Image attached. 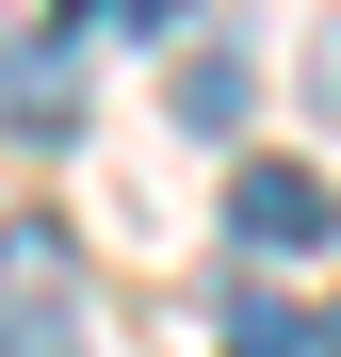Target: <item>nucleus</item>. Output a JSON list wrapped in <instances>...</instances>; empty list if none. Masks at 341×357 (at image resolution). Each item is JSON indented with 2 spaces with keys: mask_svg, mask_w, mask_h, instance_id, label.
Wrapping results in <instances>:
<instances>
[{
  "mask_svg": "<svg viewBox=\"0 0 341 357\" xmlns=\"http://www.w3.org/2000/svg\"><path fill=\"white\" fill-rule=\"evenodd\" d=\"M0 357H82V244L66 227H0Z\"/></svg>",
  "mask_w": 341,
  "mask_h": 357,
  "instance_id": "1",
  "label": "nucleus"
},
{
  "mask_svg": "<svg viewBox=\"0 0 341 357\" xmlns=\"http://www.w3.org/2000/svg\"><path fill=\"white\" fill-rule=\"evenodd\" d=\"M227 244H244V260H325L341 244V195L309 162H244V178H227Z\"/></svg>",
  "mask_w": 341,
  "mask_h": 357,
  "instance_id": "2",
  "label": "nucleus"
},
{
  "mask_svg": "<svg viewBox=\"0 0 341 357\" xmlns=\"http://www.w3.org/2000/svg\"><path fill=\"white\" fill-rule=\"evenodd\" d=\"M0 114H17L33 146H49V130H82V66H66V49H17V82H0Z\"/></svg>",
  "mask_w": 341,
  "mask_h": 357,
  "instance_id": "3",
  "label": "nucleus"
},
{
  "mask_svg": "<svg viewBox=\"0 0 341 357\" xmlns=\"http://www.w3.org/2000/svg\"><path fill=\"white\" fill-rule=\"evenodd\" d=\"M162 114H179V130H244V66H227V49H195V66H179V98H162Z\"/></svg>",
  "mask_w": 341,
  "mask_h": 357,
  "instance_id": "4",
  "label": "nucleus"
},
{
  "mask_svg": "<svg viewBox=\"0 0 341 357\" xmlns=\"http://www.w3.org/2000/svg\"><path fill=\"white\" fill-rule=\"evenodd\" d=\"M227 341H244V357H325V325L276 309V292H244V309H227Z\"/></svg>",
  "mask_w": 341,
  "mask_h": 357,
  "instance_id": "5",
  "label": "nucleus"
},
{
  "mask_svg": "<svg viewBox=\"0 0 341 357\" xmlns=\"http://www.w3.org/2000/svg\"><path fill=\"white\" fill-rule=\"evenodd\" d=\"M82 17H98V33H179L195 0H82Z\"/></svg>",
  "mask_w": 341,
  "mask_h": 357,
  "instance_id": "6",
  "label": "nucleus"
},
{
  "mask_svg": "<svg viewBox=\"0 0 341 357\" xmlns=\"http://www.w3.org/2000/svg\"><path fill=\"white\" fill-rule=\"evenodd\" d=\"M325 357H341V325H325Z\"/></svg>",
  "mask_w": 341,
  "mask_h": 357,
  "instance_id": "7",
  "label": "nucleus"
}]
</instances>
